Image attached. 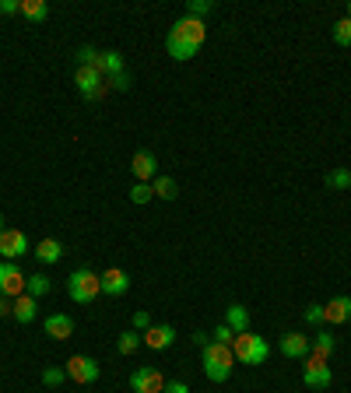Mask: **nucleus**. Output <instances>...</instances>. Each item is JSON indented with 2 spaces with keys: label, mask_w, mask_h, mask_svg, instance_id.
I'll list each match as a JSON object with an SVG mask.
<instances>
[{
  "label": "nucleus",
  "mask_w": 351,
  "mask_h": 393,
  "mask_svg": "<svg viewBox=\"0 0 351 393\" xmlns=\"http://www.w3.org/2000/svg\"><path fill=\"white\" fill-rule=\"evenodd\" d=\"M204 376L211 379V383H225L228 376H232V362H235V354H232V344H218V341H208L204 344Z\"/></svg>",
  "instance_id": "f257e3e1"
},
{
  "label": "nucleus",
  "mask_w": 351,
  "mask_h": 393,
  "mask_svg": "<svg viewBox=\"0 0 351 393\" xmlns=\"http://www.w3.org/2000/svg\"><path fill=\"white\" fill-rule=\"evenodd\" d=\"M232 354H235V362H243V365H263L267 358H270V344L257 337V334H235V341H232Z\"/></svg>",
  "instance_id": "f03ea898"
},
{
  "label": "nucleus",
  "mask_w": 351,
  "mask_h": 393,
  "mask_svg": "<svg viewBox=\"0 0 351 393\" xmlns=\"http://www.w3.org/2000/svg\"><path fill=\"white\" fill-rule=\"evenodd\" d=\"M67 295L74 299V302H81V306H91L98 295H102V281H98V274H91V270H74L71 277H67Z\"/></svg>",
  "instance_id": "7ed1b4c3"
},
{
  "label": "nucleus",
  "mask_w": 351,
  "mask_h": 393,
  "mask_svg": "<svg viewBox=\"0 0 351 393\" xmlns=\"http://www.w3.org/2000/svg\"><path fill=\"white\" fill-rule=\"evenodd\" d=\"M74 85H78V91H81L85 102H98V98L109 91L106 78H102L95 67H78V71H74Z\"/></svg>",
  "instance_id": "20e7f679"
},
{
  "label": "nucleus",
  "mask_w": 351,
  "mask_h": 393,
  "mask_svg": "<svg viewBox=\"0 0 351 393\" xmlns=\"http://www.w3.org/2000/svg\"><path fill=\"white\" fill-rule=\"evenodd\" d=\"M302 383H306L309 390H327V387L334 383V372H330L327 358H320V354H309V358H306V369H302Z\"/></svg>",
  "instance_id": "39448f33"
},
{
  "label": "nucleus",
  "mask_w": 351,
  "mask_h": 393,
  "mask_svg": "<svg viewBox=\"0 0 351 393\" xmlns=\"http://www.w3.org/2000/svg\"><path fill=\"white\" fill-rule=\"evenodd\" d=\"M0 295H4V299L25 295V274H21L18 263H11V260L0 263Z\"/></svg>",
  "instance_id": "423d86ee"
},
{
  "label": "nucleus",
  "mask_w": 351,
  "mask_h": 393,
  "mask_svg": "<svg viewBox=\"0 0 351 393\" xmlns=\"http://www.w3.org/2000/svg\"><path fill=\"white\" fill-rule=\"evenodd\" d=\"M67 379H74V383H81V387H88V383H95L98 379V362L95 358H88V354H74V358H67Z\"/></svg>",
  "instance_id": "0eeeda50"
},
{
  "label": "nucleus",
  "mask_w": 351,
  "mask_h": 393,
  "mask_svg": "<svg viewBox=\"0 0 351 393\" xmlns=\"http://www.w3.org/2000/svg\"><path fill=\"white\" fill-rule=\"evenodd\" d=\"M169 32H176L179 39H186L190 46H197V49H200V46H204V39H208V25H204L200 18H190V14H183V18L176 21Z\"/></svg>",
  "instance_id": "6e6552de"
},
{
  "label": "nucleus",
  "mask_w": 351,
  "mask_h": 393,
  "mask_svg": "<svg viewBox=\"0 0 351 393\" xmlns=\"http://www.w3.org/2000/svg\"><path fill=\"white\" fill-rule=\"evenodd\" d=\"M131 390L133 393H162V390H166V379H162V372H158V369L141 365V369H133Z\"/></svg>",
  "instance_id": "1a4fd4ad"
},
{
  "label": "nucleus",
  "mask_w": 351,
  "mask_h": 393,
  "mask_svg": "<svg viewBox=\"0 0 351 393\" xmlns=\"http://www.w3.org/2000/svg\"><path fill=\"white\" fill-rule=\"evenodd\" d=\"M0 253H4V260H18V257H25L29 253V239H25V232H18V228H4L0 232Z\"/></svg>",
  "instance_id": "9d476101"
},
{
  "label": "nucleus",
  "mask_w": 351,
  "mask_h": 393,
  "mask_svg": "<svg viewBox=\"0 0 351 393\" xmlns=\"http://www.w3.org/2000/svg\"><path fill=\"white\" fill-rule=\"evenodd\" d=\"M98 281H102V295H113V299L127 295V288H131V277L120 267H109L106 274H98Z\"/></svg>",
  "instance_id": "9b49d317"
},
{
  "label": "nucleus",
  "mask_w": 351,
  "mask_h": 393,
  "mask_svg": "<svg viewBox=\"0 0 351 393\" xmlns=\"http://www.w3.org/2000/svg\"><path fill=\"white\" fill-rule=\"evenodd\" d=\"M173 341H176V330L169 327V323H155L151 330L141 334V344H148L151 351H166Z\"/></svg>",
  "instance_id": "f8f14e48"
},
{
  "label": "nucleus",
  "mask_w": 351,
  "mask_h": 393,
  "mask_svg": "<svg viewBox=\"0 0 351 393\" xmlns=\"http://www.w3.org/2000/svg\"><path fill=\"white\" fill-rule=\"evenodd\" d=\"M43 330H46V337H53V341H67L74 334V320L63 316V312H53V316L43 320Z\"/></svg>",
  "instance_id": "ddd939ff"
},
{
  "label": "nucleus",
  "mask_w": 351,
  "mask_h": 393,
  "mask_svg": "<svg viewBox=\"0 0 351 393\" xmlns=\"http://www.w3.org/2000/svg\"><path fill=\"white\" fill-rule=\"evenodd\" d=\"M131 173L137 175V183L155 179V175H158V158H155L151 151H137V155L131 158Z\"/></svg>",
  "instance_id": "4468645a"
},
{
  "label": "nucleus",
  "mask_w": 351,
  "mask_h": 393,
  "mask_svg": "<svg viewBox=\"0 0 351 393\" xmlns=\"http://www.w3.org/2000/svg\"><path fill=\"white\" fill-rule=\"evenodd\" d=\"M278 351L285 354V358H306L309 354V337L306 334H281V341H278Z\"/></svg>",
  "instance_id": "2eb2a0df"
},
{
  "label": "nucleus",
  "mask_w": 351,
  "mask_h": 393,
  "mask_svg": "<svg viewBox=\"0 0 351 393\" xmlns=\"http://www.w3.org/2000/svg\"><path fill=\"white\" fill-rule=\"evenodd\" d=\"M323 316H327V323H348L351 320V299L348 295L330 299V302L323 306Z\"/></svg>",
  "instance_id": "dca6fc26"
},
{
  "label": "nucleus",
  "mask_w": 351,
  "mask_h": 393,
  "mask_svg": "<svg viewBox=\"0 0 351 393\" xmlns=\"http://www.w3.org/2000/svg\"><path fill=\"white\" fill-rule=\"evenodd\" d=\"M95 71H98L102 78H113V74H123L127 67H123V56H120L116 49H106V53H98V63H95Z\"/></svg>",
  "instance_id": "f3484780"
},
{
  "label": "nucleus",
  "mask_w": 351,
  "mask_h": 393,
  "mask_svg": "<svg viewBox=\"0 0 351 393\" xmlns=\"http://www.w3.org/2000/svg\"><path fill=\"white\" fill-rule=\"evenodd\" d=\"M166 49H169V56L179 60V63H186V60H193V56H197V46H190L186 39H179L176 32L166 36Z\"/></svg>",
  "instance_id": "a211bd4d"
},
{
  "label": "nucleus",
  "mask_w": 351,
  "mask_h": 393,
  "mask_svg": "<svg viewBox=\"0 0 351 393\" xmlns=\"http://www.w3.org/2000/svg\"><path fill=\"white\" fill-rule=\"evenodd\" d=\"M225 327H232L235 334H246V330H250V309L232 302V306L225 309Z\"/></svg>",
  "instance_id": "6ab92c4d"
},
{
  "label": "nucleus",
  "mask_w": 351,
  "mask_h": 393,
  "mask_svg": "<svg viewBox=\"0 0 351 393\" xmlns=\"http://www.w3.org/2000/svg\"><path fill=\"white\" fill-rule=\"evenodd\" d=\"M36 312H39V306H36V299H32V295H18V299L11 302V316H14L18 323H32V320H36Z\"/></svg>",
  "instance_id": "aec40b11"
},
{
  "label": "nucleus",
  "mask_w": 351,
  "mask_h": 393,
  "mask_svg": "<svg viewBox=\"0 0 351 393\" xmlns=\"http://www.w3.org/2000/svg\"><path fill=\"white\" fill-rule=\"evenodd\" d=\"M151 190H155L158 200H176V193H179L173 175H155V179H151Z\"/></svg>",
  "instance_id": "412c9836"
},
{
  "label": "nucleus",
  "mask_w": 351,
  "mask_h": 393,
  "mask_svg": "<svg viewBox=\"0 0 351 393\" xmlns=\"http://www.w3.org/2000/svg\"><path fill=\"white\" fill-rule=\"evenodd\" d=\"M309 348H312V354H320V358H330L334 348H337V341H334V334H330V330H320V334L309 341Z\"/></svg>",
  "instance_id": "4be33fe9"
},
{
  "label": "nucleus",
  "mask_w": 351,
  "mask_h": 393,
  "mask_svg": "<svg viewBox=\"0 0 351 393\" xmlns=\"http://www.w3.org/2000/svg\"><path fill=\"white\" fill-rule=\"evenodd\" d=\"M60 253H63V246H60L56 239H43V243H36V260H39V263H56V260H60Z\"/></svg>",
  "instance_id": "5701e85b"
},
{
  "label": "nucleus",
  "mask_w": 351,
  "mask_h": 393,
  "mask_svg": "<svg viewBox=\"0 0 351 393\" xmlns=\"http://www.w3.org/2000/svg\"><path fill=\"white\" fill-rule=\"evenodd\" d=\"M21 14H25L29 21L39 25V21L49 18V4H46V0H21Z\"/></svg>",
  "instance_id": "b1692460"
},
{
  "label": "nucleus",
  "mask_w": 351,
  "mask_h": 393,
  "mask_svg": "<svg viewBox=\"0 0 351 393\" xmlns=\"http://www.w3.org/2000/svg\"><path fill=\"white\" fill-rule=\"evenodd\" d=\"M49 288H53V281H49L46 274H29V277H25V295H32V299L46 295Z\"/></svg>",
  "instance_id": "393cba45"
},
{
  "label": "nucleus",
  "mask_w": 351,
  "mask_h": 393,
  "mask_svg": "<svg viewBox=\"0 0 351 393\" xmlns=\"http://www.w3.org/2000/svg\"><path fill=\"white\" fill-rule=\"evenodd\" d=\"M137 348H141V334H137V330H123L120 341H116V351H120V354H133Z\"/></svg>",
  "instance_id": "a878e982"
},
{
  "label": "nucleus",
  "mask_w": 351,
  "mask_h": 393,
  "mask_svg": "<svg viewBox=\"0 0 351 393\" xmlns=\"http://www.w3.org/2000/svg\"><path fill=\"white\" fill-rule=\"evenodd\" d=\"M327 186H330V190H348L351 186V169H334V173L327 175Z\"/></svg>",
  "instance_id": "bb28decb"
},
{
  "label": "nucleus",
  "mask_w": 351,
  "mask_h": 393,
  "mask_svg": "<svg viewBox=\"0 0 351 393\" xmlns=\"http://www.w3.org/2000/svg\"><path fill=\"white\" fill-rule=\"evenodd\" d=\"M215 11V0H190V7H186V14L190 18H200L204 21V14H211Z\"/></svg>",
  "instance_id": "cd10ccee"
},
{
  "label": "nucleus",
  "mask_w": 351,
  "mask_h": 393,
  "mask_svg": "<svg viewBox=\"0 0 351 393\" xmlns=\"http://www.w3.org/2000/svg\"><path fill=\"white\" fill-rule=\"evenodd\" d=\"M334 43L337 46H351V18H341L334 25Z\"/></svg>",
  "instance_id": "c85d7f7f"
},
{
  "label": "nucleus",
  "mask_w": 351,
  "mask_h": 393,
  "mask_svg": "<svg viewBox=\"0 0 351 393\" xmlns=\"http://www.w3.org/2000/svg\"><path fill=\"white\" fill-rule=\"evenodd\" d=\"M151 197H155V190H151V183H137V186H133V190H131V200H133V204H148Z\"/></svg>",
  "instance_id": "c756f323"
},
{
  "label": "nucleus",
  "mask_w": 351,
  "mask_h": 393,
  "mask_svg": "<svg viewBox=\"0 0 351 393\" xmlns=\"http://www.w3.org/2000/svg\"><path fill=\"white\" fill-rule=\"evenodd\" d=\"M63 376H67V369H56V365H49L43 372V383L46 387H60L63 383Z\"/></svg>",
  "instance_id": "7c9ffc66"
},
{
  "label": "nucleus",
  "mask_w": 351,
  "mask_h": 393,
  "mask_svg": "<svg viewBox=\"0 0 351 393\" xmlns=\"http://www.w3.org/2000/svg\"><path fill=\"white\" fill-rule=\"evenodd\" d=\"M106 85L116 88V91H127V88L133 85V78L127 74V71H123V74H113V78H106Z\"/></svg>",
  "instance_id": "2f4dec72"
},
{
  "label": "nucleus",
  "mask_w": 351,
  "mask_h": 393,
  "mask_svg": "<svg viewBox=\"0 0 351 393\" xmlns=\"http://www.w3.org/2000/svg\"><path fill=\"white\" fill-rule=\"evenodd\" d=\"M211 341H218V344H232V341H235V330H232V327H225V323H221L218 330H215V334H211Z\"/></svg>",
  "instance_id": "473e14b6"
},
{
  "label": "nucleus",
  "mask_w": 351,
  "mask_h": 393,
  "mask_svg": "<svg viewBox=\"0 0 351 393\" xmlns=\"http://www.w3.org/2000/svg\"><path fill=\"white\" fill-rule=\"evenodd\" d=\"M151 327H155V323H151L148 312H133V330H137V334H144V330H151Z\"/></svg>",
  "instance_id": "72a5a7b5"
},
{
  "label": "nucleus",
  "mask_w": 351,
  "mask_h": 393,
  "mask_svg": "<svg viewBox=\"0 0 351 393\" xmlns=\"http://www.w3.org/2000/svg\"><path fill=\"white\" fill-rule=\"evenodd\" d=\"M306 323H327V316H323V306H316V302H312V306L306 309Z\"/></svg>",
  "instance_id": "f704fd0d"
},
{
  "label": "nucleus",
  "mask_w": 351,
  "mask_h": 393,
  "mask_svg": "<svg viewBox=\"0 0 351 393\" xmlns=\"http://www.w3.org/2000/svg\"><path fill=\"white\" fill-rule=\"evenodd\" d=\"M21 11V0H0V14H18Z\"/></svg>",
  "instance_id": "c9c22d12"
},
{
  "label": "nucleus",
  "mask_w": 351,
  "mask_h": 393,
  "mask_svg": "<svg viewBox=\"0 0 351 393\" xmlns=\"http://www.w3.org/2000/svg\"><path fill=\"white\" fill-rule=\"evenodd\" d=\"M162 393H190V387H186L183 379H179V383L173 379V383H166V390H162Z\"/></svg>",
  "instance_id": "e433bc0d"
},
{
  "label": "nucleus",
  "mask_w": 351,
  "mask_h": 393,
  "mask_svg": "<svg viewBox=\"0 0 351 393\" xmlns=\"http://www.w3.org/2000/svg\"><path fill=\"white\" fill-rule=\"evenodd\" d=\"M193 344H197V348H204V344H208V334H200V330H197V334H193Z\"/></svg>",
  "instance_id": "4c0bfd02"
},
{
  "label": "nucleus",
  "mask_w": 351,
  "mask_h": 393,
  "mask_svg": "<svg viewBox=\"0 0 351 393\" xmlns=\"http://www.w3.org/2000/svg\"><path fill=\"white\" fill-rule=\"evenodd\" d=\"M7 312H11V299H4V295H0V316H7Z\"/></svg>",
  "instance_id": "58836bf2"
},
{
  "label": "nucleus",
  "mask_w": 351,
  "mask_h": 393,
  "mask_svg": "<svg viewBox=\"0 0 351 393\" xmlns=\"http://www.w3.org/2000/svg\"><path fill=\"white\" fill-rule=\"evenodd\" d=\"M345 18H351V4H348V14H345Z\"/></svg>",
  "instance_id": "ea45409f"
},
{
  "label": "nucleus",
  "mask_w": 351,
  "mask_h": 393,
  "mask_svg": "<svg viewBox=\"0 0 351 393\" xmlns=\"http://www.w3.org/2000/svg\"><path fill=\"white\" fill-rule=\"evenodd\" d=\"M0 232H4V218H0Z\"/></svg>",
  "instance_id": "a19ab883"
}]
</instances>
